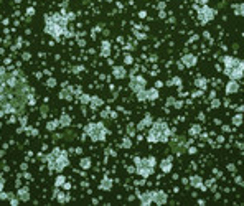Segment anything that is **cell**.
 <instances>
[{"instance_id":"obj_1","label":"cell","mask_w":244,"mask_h":206,"mask_svg":"<svg viewBox=\"0 0 244 206\" xmlns=\"http://www.w3.org/2000/svg\"><path fill=\"white\" fill-rule=\"evenodd\" d=\"M30 99V89L17 74H5L0 69V116L8 112H20Z\"/></svg>"},{"instance_id":"obj_2","label":"cell","mask_w":244,"mask_h":206,"mask_svg":"<svg viewBox=\"0 0 244 206\" xmlns=\"http://www.w3.org/2000/svg\"><path fill=\"white\" fill-rule=\"evenodd\" d=\"M168 135H170V130H168V125L162 121H157L155 124H152V129L149 132V142L152 143H157V142H167L168 140Z\"/></svg>"},{"instance_id":"obj_3","label":"cell","mask_w":244,"mask_h":206,"mask_svg":"<svg viewBox=\"0 0 244 206\" xmlns=\"http://www.w3.org/2000/svg\"><path fill=\"white\" fill-rule=\"evenodd\" d=\"M224 73L231 79H239L244 76V61L236 58H224Z\"/></svg>"},{"instance_id":"obj_4","label":"cell","mask_w":244,"mask_h":206,"mask_svg":"<svg viewBox=\"0 0 244 206\" xmlns=\"http://www.w3.org/2000/svg\"><path fill=\"white\" fill-rule=\"evenodd\" d=\"M45 30L51 36H60L63 32H66V20L61 15H53V17H50L46 20Z\"/></svg>"},{"instance_id":"obj_5","label":"cell","mask_w":244,"mask_h":206,"mask_svg":"<svg viewBox=\"0 0 244 206\" xmlns=\"http://www.w3.org/2000/svg\"><path fill=\"white\" fill-rule=\"evenodd\" d=\"M48 163H50L51 170L61 171L68 165V157H66V153L61 152V150H55V152L48 157Z\"/></svg>"},{"instance_id":"obj_6","label":"cell","mask_w":244,"mask_h":206,"mask_svg":"<svg viewBox=\"0 0 244 206\" xmlns=\"http://www.w3.org/2000/svg\"><path fill=\"white\" fill-rule=\"evenodd\" d=\"M135 163H137V173L142 175V177H150L153 173V168H155V158L153 157L137 158Z\"/></svg>"},{"instance_id":"obj_7","label":"cell","mask_w":244,"mask_h":206,"mask_svg":"<svg viewBox=\"0 0 244 206\" xmlns=\"http://www.w3.org/2000/svg\"><path fill=\"white\" fill-rule=\"evenodd\" d=\"M86 134H88L92 140H104V137H106V127H104L101 122H97V124H89L88 127H86Z\"/></svg>"},{"instance_id":"obj_8","label":"cell","mask_w":244,"mask_h":206,"mask_svg":"<svg viewBox=\"0 0 244 206\" xmlns=\"http://www.w3.org/2000/svg\"><path fill=\"white\" fill-rule=\"evenodd\" d=\"M130 88H132V91H135V93H140V91H144V88H145V79L140 78V76H135V78H132Z\"/></svg>"},{"instance_id":"obj_9","label":"cell","mask_w":244,"mask_h":206,"mask_svg":"<svg viewBox=\"0 0 244 206\" xmlns=\"http://www.w3.org/2000/svg\"><path fill=\"white\" fill-rule=\"evenodd\" d=\"M213 17H215V10H213V8L203 7L201 10H200V20H201V23H208Z\"/></svg>"},{"instance_id":"obj_10","label":"cell","mask_w":244,"mask_h":206,"mask_svg":"<svg viewBox=\"0 0 244 206\" xmlns=\"http://www.w3.org/2000/svg\"><path fill=\"white\" fill-rule=\"evenodd\" d=\"M172 149H173V152L181 153L185 149H187V143H185V140H183V139L177 137V139H173V142H172Z\"/></svg>"},{"instance_id":"obj_11","label":"cell","mask_w":244,"mask_h":206,"mask_svg":"<svg viewBox=\"0 0 244 206\" xmlns=\"http://www.w3.org/2000/svg\"><path fill=\"white\" fill-rule=\"evenodd\" d=\"M167 193L165 191H153V203L155 205H165L167 203Z\"/></svg>"},{"instance_id":"obj_12","label":"cell","mask_w":244,"mask_h":206,"mask_svg":"<svg viewBox=\"0 0 244 206\" xmlns=\"http://www.w3.org/2000/svg\"><path fill=\"white\" fill-rule=\"evenodd\" d=\"M140 203H142L144 206H147V205H150V203H153V191L144 193V195L140 196Z\"/></svg>"},{"instance_id":"obj_13","label":"cell","mask_w":244,"mask_h":206,"mask_svg":"<svg viewBox=\"0 0 244 206\" xmlns=\"http://www.w3.org/2000/svg\"><path fill=\"white\" fill-rule=\"evenodd\" d=\"M237 89H239V84L236 82V79H233V81L228 82V86H226V93H228V94H234V93H237Z\"/></svg>"},{"instance_id":"obj_14","label":"cell","mask_w":244,"mask_h":206,"mask_svg":"<svg viewBox=\"0 0 244 206\" xmlns=\"http://www.w3.org/2000/svg\"><path fill=\"white\" fill-rule=\"evenodd\" d=\"M183 64L185 66H195L196 64V58L193 54H187V56H183Z\"/></svg>"},{"instance_id":"obj_15","label":"cell","mask_w":244,"mask_h":206,"mask_svg":"<svg viewBox=\"0 0 244 206\" xmlns=\"http://www.w3.org/2000/svg\"><path fill=\"white\" fill-rule=\"evenodd\" d=\"M125 74H127V73H125V69H124L122 66H116V68H114V76H116L117 79L124 78Z\"/></svg>"},{"instance_id":"obj_16","label":"cell","mask_w":244,"mask_h":206,"mask_svg":"<svg viewBox=\"0 0 244 206\" xmlns=\"http://www.w3.org/2000/svg\"><path fill=\"white\" fill-rule=\"evenodd\" d=\"M18 198H20L21 201H28V199H30V193H28V190H27V188H21L20 191H18Z\"/></svg>"},{"instance_id":"obj_17","label":"cell","mask_w":244,"mask_h":206,"mask_svg":"<svg viewBox=\"0 0 244 206\" xmlns=\"http://www.w3.org/2000/svg\"><path fill=\"white\" fill-rule=\"evenodd\" d=\"M170 170H172V160H170V158H165V160L162 162V171L168 173Z\"/></svg>"},{"instance_id":"obj_18","label":"cell","mask_w":244,"mask_h":206,"mask_svg":"<svg viewBox=\"0 0 244 206\" xmlns=\"http://www.w3.org/2000/svg\"><path fill=\"white\" fill-rule=\"evenodd\" d=\"M190 183H191L193 186H196V188H203V180H201L200 177H191Z\"/></svg>"},{"instance_id":"obj_19","label":"cell","mask_w":244,"mask_h":206,"mask_svg":"<svg viewBox=\"0 0 244 206\" xmlns=\"http://www.w3.org/2000/svg\"><path fill=\"white\" fill-rule=\"evenodd\" d=\"M150 122H152V117H150V116H147V117H145L144 121H142L140 124L137 125V129H139V130H144V129L147 127V125H150Z\"/></svg>"},{"instance_id":"obj_20","label":"cell","mask_w":244,"mask_h":206,"mask_svg":"<svg viewBox=\"0 0 244 206\" xmlns=\"http://www.w3.org/2000/svg\"><path fill=\"white\" fill-rule=\"evenodd\" d=\"M157 97H158V91H157V89H149V91H147V99L153 101V99H157Z\"/></svg>"},{"instance_id":"obj_21","label":"cell","mask_w":244,"mask_h":206,"mask_svg":"<svg viewBox=\"0 0 244 206\" xmlns=\"http://www.w3.org/2000/svg\"><path fill=\"white\" fill-rule=\"evenodd\" d=\"M91 106L92 107H99V106H102V101H101L99 97H92V99H91Z\"/></svg>"},{"instance_id":"obj_22","label":"cell","mask_w":244,"mask_h":206,"mask_svg":"<svg viewBox=\"0 0 244 206\" xmlns=\"http://www.w3.org/2000/svg\"><path fill=\"white\" fill-rule=\"evenodd\" d=\"M111 186H112L111 180H107V178H106V180H102V183H101V188H102V190H109Z\"/></svg>"},{"instance_id":"obj_23","label":"cell","mask_w":244,"mask_h":206,"mask_svg":"<svg viewBox=\"0 0 244 206\" xmlns=\"http://www.w3.org/2000/svg\"><path fill=\"white\" fill-rule=\"evenodd\" d=\"M196 86L201 88V89H205L206 88V79L205 78H198V79H196Z\"/></svg>"},{"instance_id":"obj_24","label":"cell","mask_w":244,"mask_h":206,"mask_svg":"<svg viewBox=\"0 0 244 206\" xmlns=\"http://www.w3.org/2000/svg\"><path fill=\"white\" fill-rule=\"evenodd\" d=\"M89 165H91V160H89V158L81 160V167H83V168H89Z\"/></svg>"},{"instance_id":"obj_25","label":"cell","mask_w":244,"mask_h":206,"mask_svg":"<svg viewBox=\"0 0 244 206\" xmlns=\"http://www.w3.org/2000/svg\"><path fill=\"white\" fill-rule=\"evenodd\" d=\"M198 132H200V127H198V125H193V127H191V130H190V134L191 135H196Z\"/></svg>"},{"instance_id":"obj_26","label":"cell","mask_w":244,"mask_h":206,"mask_svg":"<svg viewBox=\"0 0 244 206\" xmlns=\"http://www.w3.org/2000/svg\"><path fill=\"white\" fill-rule=\"evenodd\" d=\"M236 13L237 15H243V17H244V4L241 5V7H236Z\"/></svg>"},{"instance_id":"obj_27","label":"cell","mask_w":244,"mask_h":206,"mask_svg":"<svg viewBox=\"0 0 244 206\" xmlns=\"http://www.w3.org/2000/svg\"><path fill=\"white\" fill-rule=\"evenodd\" d=\"M233 122H234V124H236V125H239V124H241V122H243V117H241L239 114H237L236 117H234V119H233Z\"/></svg>"},{"instance_id":"obj_28","label":"cell","mask_w":244,"mask_h":206,"mask_svg":"<svg viewBox=\"0 0 244 206\" xmlns=\"http://www.w3.org/2000/svg\"><path fill=\"white\" fill-rule=\"evenodd\" d=\"M69 124V117H68V116H63V117H61V125H68Z\"/></svg>"},{"instance_id":"obj_29","label":"cell","mask_w":244,"mask_h":206,"mask_svg":"<svg viewBox=\"0 0 244 206\" xmlns=\"http://www.w3.org/2000/svg\"><path fill=\"white\" fill-rule=\"evenodd\" d=\"M61 97H64V99H69V97H71V93H68V89H64L63 93H61Z\"/></svg>"},{"instance_id":"obj_30","label":"cell","mask_w":244,"mask_h":206,"mask_svg":"<svg viewBox=\"0 0 244 206\" xmlns=\"http://www.w3.org/2000/svg\"><path fill=\"white\" fill-rule=\"evenodd\" d=\"M63 183H64V177H58L56 178V185L60 186V185H63Z\"/></svg>"},{"instance_id":"obj_31","label":"cell","mask_w":244,"mask_h":206,"mask_svg":"<svg viewBox=\"0 0 244 206\" xmlns=\"http://www.w3.org/2000/svg\"><path fill=\"white\" fill-rule=\"evenodd\" d=\"M122 145H124L125 149H129V147H130V140H129V139H124V142H122Z\"/></svg>"},{"instance_id":"obj_32","label":"cell","mask_w":244,"mask_h":206,"mask_svg":"<svg viewBox=\"0 0 244 206\" xmlns=\"http://www.w3.org/2000/svg\"><path fill=\"white\" fill-rule=\"evenodd\" d=\"M56 125H58V122H50V124H48V129H50V130H53Z\"/></svg>"},{"instance_id":"obj_33","label":"cell","mask_w":244,"mask_h":206,"mask_svg":"<svg viewBox=\"0 0 244 206\" xmlns=\"http://www.w3.org/2000/svg\"><path fill=\"white\" fill-rule=\"evenodd\" d=\"M81 101H83V102H89V96H86V94H84V96H81Z\"/></svg>"},{"instance_id":"obj_34","label":"cell","mask_w":244,"mask_h":206,"mask_svg":"<svg viewBox=\"0 0 244 206\" xmlns=\"http://www.w3.org/2000/svg\"><path fill=\"white\" fill-rule=\"evenodd\" d=\"M2 188H4V178L0 177V191H2Z\"/></svg>"}]
</instances>
